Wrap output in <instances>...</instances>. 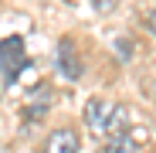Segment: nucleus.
<instances>
[{"label": "nucleus", "mask_w": 156, "mask_h": 153, "mask_svg": "<svg viewBox=\"0 0 156 153\" xmlns=\"http://www.w3.org/2000/svg\"><path fill=\"white\" fill-rule=\"evenodd\" d=\"M27 68V51H24V41L20 38H4L0 41V75L4 82H17L20 71Z\"/></svg>", "instance_id": "obj_1"}, {"label": "nucleus", "mask_w": 156, "mask_h": 153, "mask_svg": "<svg viewBox=\"0 0 156 153\" xmlns=\"http://www.w3.org/2000/svg\"><path fill=\"white\" fill-rule=\"evenodd\" d=\"M112 109H115V102L112 99H102V95H92L85 102V126H88V133L92 136H105L109 129V119H112Z\"/></svg>", "instance_id": "obj_2"}, {"label": "nucleus", "mask_w": 156, "mask_h": 153, "mask_svg": "<svg viewBox=\"0 0 156 153\" xmlns=\"http://www.w3.org/2000/svg\"><path fill=\"white\" fill-rule=\"evenodd\" d=\"M55 61H58V71L65 75V78H82V61H78V51H75V41L71 38H61L58 41V55H55Z\"/></svg>", "instance_id": "obj_3"}, {"label": "nucleus", "mask_w": 156, "mask_h": 153, "mask_svg": "<svg viewBox=\"0 0 156 153\" xmlns=\"http://www.w3.org/2000/svg\"><path fill=\"white\" fill-rule=\"evenodd\" d=\"M78 150H82V136H78V129H71V126L55 129L48 136V143H44V153H78Z\"/></svg>", "instance_id": "obj_4"}, {"label": "nucleus", "mask_w": 156, "mask_h": 153, "mask_svg": "<svg viewBox=\"0 0 156 153\" xmlns=\"http://www.w3.org/2000/svg\"><path fill=\"white\" fill-rule=\"evenodd\" d=\"M129 122H133V112H129V106H115V109H112V119H109L105 136H109V140L126 136V133H129Z\"/></svg>", "instance_id": "obj_5"}, {"label": "nucleus", "mask_w": 156, "mask_h": 153, "mask_svg": "<svg viewBox=\"0 0 156 153\" xmlns=\"http://www.w3.org/2000/svg\"><path fill=\"white\" fill-rule=\"evenodd\" d=\"M102 153H136V140L133 136H119V140H109L102 146Z\"/></svg>", "instance_id": "obj_6"}, {"label": "nucleus", "mask_w": 156, "mask_h": 153, "mask_svg": "<svg viewBox=\"0 0 156 153\" xmlns=\"http://www.w3.org/2000/svg\"><path fill=\"white\" fill-rule=\"evenodd\" d=\"M92 7H95L98 14H112V10H115V0H92Z\"/></svg>", "instance_id": "obj_7"}, {"label": "nucleus", "mask_w": 156, "mask_h": 153, "mask_svg": "<svg viewBox=\"0 0 156 153\" xmlns=\"http://www.w3.org/2000/svg\"><path fill=\"white\" fill-rule=\"evenodd\" d=\"M149 27H153V34H156V10L149 14Z\"/></svg>", "instance_id": "obj_8"}]
</instances>
